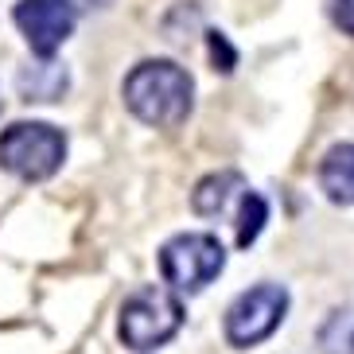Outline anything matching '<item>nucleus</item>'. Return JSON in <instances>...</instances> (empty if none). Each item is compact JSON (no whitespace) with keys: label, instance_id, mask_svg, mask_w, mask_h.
<instances>
[{"label":"nucleus","instance_id":"nucleus-1","mask_svg":"<svg viewBox=\"0 0 354 354\" xmlns=\"http://www.w3.org/2000/svg\"><path fill=\"white\" fill-rule=\"evenodd\" d=\"M121 94L136 121L152 129H176L179 121H187L195 105V82L171 59H145L129 71Z\"/></svg>","mask_w":354,"mask_h":354},{"label":"nucleus","instance_id":"nucleus-2","mask_svg":"<svg viewBox=\"0 0 354 354\" xmlns=\"http://www.w3.org/2000/svg\"><path fill=\"white\" fill-rule=\"evenodd\" d=\"M66 160V133L47 121H16L0 133V167L24 183L51 179Z\"/></svg>","mask_w":354,"mask_h":354},{"label":"nucleus","instance_id":"nucleus-3","mask_svg":"<svg viewBox=\"0 0 354 354\" xmlns=\"http://www.w3.org/2000/svg\"><path fill=\"white\" fill-rule=\"evenodd\" d=\"M179 323H183L179 296L160 288V284H148V288H136L125 296L121 319H117V335L133 351H156V346H164L179 331Z\"/></svg>","mask_w":354,"mask_h":354},{"label":"nucleus","instance_id":"nucleus-4","mask_svg":"<svg viewBox=\"0 0 354 354\" xmlns=\"http://www.w3.org/2000/svg\"><path fill=\"white\" fill-rule=\"evenodd\" d=\"M226 269V250L214 234H176L160 245V272L176 292H203Z\"/></svg>","mask_w":354,"mask_h":354},{"label":"nucleus","instance_id":"nucleus-5","mask_svg":"<svg viewBox=\"0 0 354 354\" xmlns=\"http://www.w3.org/2000/svg\"><path fill=\"white\" fill-rule=\"evenodd\" d=\"M288 312V292L281 284H257L241 292L226 308V339L230 346H257L265 343Z\"/></svg>","mask_w":354,"mask_h":354},{"label":"nucleus","instance_id":"nucleus-6","mask_svg":"<svg viewBox=\"0 0 354 354\" xmlns=\"http://www.w3.org/2000/svg\"><path fill=\"white\" fill-rule=\"evenodd\" d=\"M12 24L20 28L35 59H55V51L74 35L78 12L71 0H20L12 8Z\"/></svg>","mask_w":354,"mask_h":354},{"label":"nucleus","instance_id":"nucleus-7","mask_svg":"<svg viewBox=\"0 0 354 354\" xmlns=\"http://www.w3.org/2000/svg\"><path fill=\"white\" fill-rule=\"evenodd\" d=\"M16 86H20L24 102H59L71 90V74L55 59H39V63H28L16 74Z\"/></svg>","mask_w":354,"mask_h":354},{"label":"nucleus","instance_id":"nucleus-8","mask_svg":"<svg viewBox=\"0 0 354 354\" xmlns=\"http://www.w3.org/2000/svg\"><path fill=\"white\" fill-rule=\"evenodd\" d=\"M319 187L331 203L354 207V145H335L319 164Z\"/></svg>","mask_w":354,"mask_h":354},{"label":"nucleus","instance_id":"nucleus-9","mask_svg":"<svg viewBox=\"0 0 354 354\" xmlns=\"http://www.w3.org/2000/svg\"><path fill=\"white\" fill-rule=\"evenodd\" d=\"M238 191H245L238 171H214V176L198 179V187L191 191V207L203 218H214V214H222L230 207V198L238 195Z\"/></svg>","mask_w":354,"mask_h":354},{"label":"nucleus","instance_id":"nucleus-10","mask_svg":"<svg viewBox=\"0 0 354 354\" xmlns=\"http://www.w3.org/2000/svg\"><path fill=\"white\" fill-rule=\"evenodd\" d=\"M319 354H354V308H335L319 327Z\"/></svg>","mask_w":354,"mask_h":354},{"label":"nucleus","instance_id":"nucleus-11","mask_svg":"<svg viewBox=\"0 0 354 354\" xmlns=\"http://www.w3.org/2000/svg\"><path fill=\"white\" fill-rule=\"evenodd\" d=\"M265 218H269V203L257 191H241V207H238V245L241 250H250L253 241L261 238Z\"/></svg>","mask_w":354,"mask_h":354},{"label":"nucleus","instance_id":"nucleus-12","mask_svg":"<svg viewBox=\"0 0 354 354\" xmlns=\"http://www.w3.org/2000/svg\"><path fill=\"white\" fill-rule=\"evenodd\" d=\"M210 55H214V71H234V59H238V55H234V47H230L226 43V35L222 32H210Z\"/></svg>","mask_w":354,"mask_h":354},{"label":"nucleus","instance_id":"nucleus-13","mask_svg":"<svg viewBox=\"0 0 354 354\" xmlns=\"http://www.w3.org/2000/svg\"><path fill=\"white\" fill-rule=\"evenodd\" d=\"M331 20L346 35H354V0H331Z\"/></svg>","mask_w":354,"mask_h":354},{"label":"nucleus","instance_id":"nucleus-14","mask_svg":"<svg viewBox=\"0 0 354 354\" xmlns=\"http://www.w3.org/2000/svg\"><path fill=\"white\" fill-rule=\"evenodd\" d=\"M0 113H4V102H0Z\"/></svg>","mask_w":354,"mask_h":354}]
</instances>
